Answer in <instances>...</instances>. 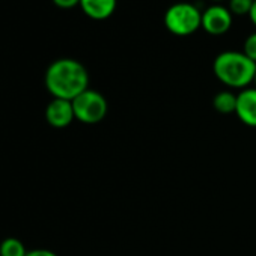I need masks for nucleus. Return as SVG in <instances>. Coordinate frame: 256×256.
<instances>
[{"label": "nucleus", "instance_id": "obj_1", "mask_svg": "<svg viewBox=\"0 0 256 256\" xmlns=\"http://www.w3.org/2000/svg\"><path fill=\"white\" fill-rule=\"evenodd\" d=\"M44 83L53 98L72 101L89 89V74L83 64L76 59H58L46 71Z\"/></svg>", "mask_w": 256, "mask_h": 256}, {"label": "nucleus", "instance_id": "obj_11", "mask_svg": "<svg viewBox=\"0 0 256 256\" xmlns=\"http://www.w3.org/2000/svg\"><path fill=\"white\" fill-rule=\"evenodd\" d=\"M254 0H229V11L236 16H248Z\"/></svg>", "mask_w": 256, "mask_h": 256}, {"label": "nucleus", "instance_id": "obj_17", "mask_svg": "<svg viewBox=\"0 0 256 256\" xmlns=\"http://www.w3.org/2000/svg\"><path fill=\"white\" fill-rule=\"evenodd\" d=\"M217 2H218V0H217Z\"/></svg>", "mask_w": 256, "mask_h": 256}, {"label": "nucleus", "instance_id": "obj_3", "mask_svg": "<svg viewBox=\"0 0 256 256\" xmlns=\"http://www.w3.org/2000/svg\"><path fill=\"white\" fill-rule=\"evenodd\" d=\"M164 26L176 36H188L202 28V14L192 4H175L164 14Z\"/></svg>", "mask_w": 256, "mask_h": 256}, {"label": "nucleus", "instance_id": "obj_4", "mask_svg": "<svg viewBox=\"0 0 256 256\" xmlns=\"http://www.w3.org/2000/svg\"><path fill=\"white\" fill-rule=\"evenodd\" d=\"M72 108L77 120L88 125H94L106 118L107 101L100 92L86 89L77 98L72 100Z\"/></svg>", "mask_w": 256, "mask_h": 256}, {"label": "nucleus", "instance_id": "obj_16", "mask_svg": "<svg viewBox=\"0 0 256 256\" xmlns=\"http://www.w3.org/2000/svg\"><path fill=\"white\" fill-rule=\"evenodd\" d=\"M254 84H256V74H254Z\"/></svg>", "mask_w": 256, "mask_h": 256}, {"label": "nucleus", "instance_id": "obj_14", "mask_svg": "<svg viewBox=\"0 0 256 256\" xmlns=\"http://www.w3.org/2000/svg\"><path fill=\"white\" fill-rule=\"evenodd\" d=\"M26 256H58V254L52 250H47V248H35V250L28 252Z\"/></svg>", "mask_w": 256, "mask_h": 256}, {"label": "nucleus", "instance_id": "obj_7", "mask_svg": "<svg viewBox=\"0 0 256 256\" xmlns=\"http://www.w3.org/2000/svg\"><path fill=\"white\" fill-rule=\"evenodd\" d=\"M235 114L244 125L256 128V88H246L236 95Z\"/></svg>", "mask_w": 256, "mask_h": 256}, {"label": "nucleus", "instance_id": "obj_10", "mask_svg": "<svg viewBox=\"0 0 256 256\" xmlns=\"http://www.w3.org/2000/svg\"><path fill=\"white\" fill-rule=\"evenodd\" d=\"M28 250L18 238H6L0 244V256H26Z\"/></svg>", "mask_w": 256, "mask_h": 256}, {"label": "nucleus", "instance_id": "obj_5", "mask_svg": "<svg viewBox=\"0 0 256 256\" xmlns=\"http://www.w3.org/2000/svg\"><path fill=\"white\" fill-rule=\"evenodd\" d=\"M232 26V12L220 5L210 6L202 14V28L210 35H223Z\"/></svg>", "mask_w": 256, "mask_h": 256}, {"label": "nucleus", "instance_id": "obj_12", "mask_svg": "<svg viewBox=\"0 0 256 256\" xmlns=\"http://www.w3.org/2000/svg\"><path fill=\"white\" fill-rule=\"evenodd\" d=\"M242 53L256 64V32L247 36V40L244 42V52Z\"/></svg>", "mask_w": 256, "mask_h": 256}, {"label": "nucleus", "instance_id": "obj_8", "mask_svg": "<svg viewBox=\"0 0 256 256\" xmlns=\"http://www.w3.org/2000/svg\"><path fill=\"white\" fill-rule=\"evenodd\" d=\"M83 12L94 20H106L116 10V0H80Z\"/></svg>", "mask_w": 256, "mask_h": 256}, {"label": "nucleus", "instance_id": "obj_9", "mask_svg": "<svg viewBox=\"0 0 256 256\" xmlns=\"http://www.w3.org/2000/svg\"><path fill=\"white\" fill-rule=\"evenodd\" d=\"M212 106L218 113H223V114L235 113L236 95H234L230 90H222V92L216 94V96L212 100Z\"/></svg>", "mask_w": 256, "mask_h": 256}, {"label": "nucleus", "instance_id": "obj_6", "mask_svg": "<svg viewBox=\"0 0 256 256\" xmlns=\"http://www.w3.org/2000/svg\"><path fill=\"white\" fill-rule=\"evenodd\" d=\"M46 119L54 128L68 126L76 119L74 108H72V101L53 98L48 102L47 108H46Z\"/></svg>", "mask_w": 256, "mask_h": 256}, {"label": "nucleus", "instance_id": "obj_2", "mask_svg": "<svg viewBox=\"0 0 256 256\" xmlns=\"http://www.w3.org/2000/svg\"><path fill=\"white\" fill-rule=\"evenodd\" d=\"M212 70L223 84L234 89H246L254 82L256 64L242 52H223L214 59Z\"/></svg>", "mask_w": 256, "mask_h": 256}, {"label": "nucleus", "instance_id": "obj_13", "mask_svg": "<svg viewBox=\"0 0 256 256\" xmlns=\"http://www.w3.org/2000/svg\"><path fill=\"white\" fill-rule=\"evenodd\" d=\"M53 4L62 10H71L77 5H80V0H53Z\"/></svg>", "mask_w": 256, "mask_h": 256}, {"label": "nucleus", "instance_id": "obj_15", "mask_svg": "<svg viewBox=\"0 0 256 256\" xmlns=\"http://www.w3.org/2000/svg\"><path fill=\"white\" fill-rule=\"evenodd\" d=\"M248 17H250V22L256 26V0H254L253 5H252V10L248 12Z\"/></svg>", "mask_w": 256, "mask_h": 256}]
</instances>
